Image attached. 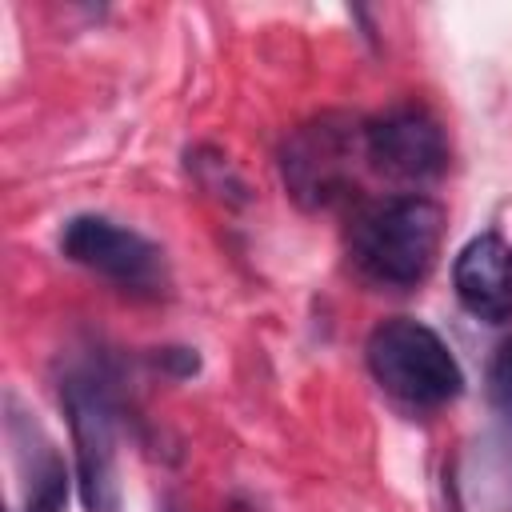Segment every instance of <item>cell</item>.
<instances>
[{"label":"cell","mask_w":512,"mask_h":512,"mask_svg":"<svg viewBox=\"0 0 512 512\" xmlns=\"http://www.w3.org/2000/svg\"><path fill=\"white\" fill-rule=\"evenodd\" d=\"M444 236V208L428 196H388L356 212L348 248L356 268L388 288L420 284L440 252Z\"/></svg>","instance_id":"6da1fadb"},{"label":"cell","mask_w":512,"mask_h":512,"mask_svg":"<svg viewBox=\"0 0 512 512\" xmlns=\"http://www.w3.org/2000/svg\"><path fill=\"white\" fill-rule=\"evenodd\" d=\"M364 356L376 384L412 408H440L464 388V372L448 344L412 316H392L376 324Z\"/></svg>","instance_id":"7a4b0ae2"},{"label":"cell","mask_w":512,"mask_h":512,"mask_svg":"<svg viewBox=\"0 0 512 512\" xmlns=\"http://www.w3.org/2000/svg\"><path fill=\"white\" fill-rule=\"evenodd\" d=\"M364 156V124L344 112H324L300 124L280 148L284 188L300 208H332L356 184V164Z\"/></svg>","instance_id":"3957f363"},{"label":"cell","mask_w":512,"mask_h":512,"mask_svg":"<svg viewBox=\"0 0 512 512\" xmlns=\"http://www.w3.org/2000/svg\"><path fill=\"white\" fill-rule=\"evenodd\" d=\"M60 404L76 444V488L84 512H120L116 412L104 376L92 368H72L60 380Z\"/></svg>","instance_id":"277c9868"},{"label":"cell","mask_w":512,"mask_h":512,"mask_svg":"<svg viewBox=\"0 0 512 512\" xmlns=\"http://www.w3.org/2000/svg\"><path fill=\"white\" fill-rule=\"evenodd\" d=\"M60 252L124 292H156L164 284L160 248L108 216H72L60 232Z\"/></svg>","instance_id":"5b68a950"},{"label":"cell","mask_w":512,"mask_h":512,"mask_svg":"<svg viewBox=\"0 0 512 512\" xmlns=\"http://www.w3.org/2000/svg\"><path fill=\"white\" fill-rule=\"evenodd\" d=\"M364 156L388 180L428 184L448 168V140L428 108L396 104L364 120Z\"/></svg>","instance_id":"8992f818"},{"label":"cell","mask_w":512,"mask_h":512,"mask_svg":"<svg viewBox=\"0 0 512 512\" xmlns=\"http://www.w3.org/2000/svg\"><path fill=\"white\" fill-rule=\"evenodd\" d=\"M452 284L476 320L504 324L512 316V244L496 232L472 236L452 264Z\"/></svg>","instance_id":"52a82bcc"},{"label":"cell","mask_w":512,"mask_h":512,"mask_svg":"<svg viewBox=\"0 0 512 512\" xmlns=\"http://www.w3.org/2000/svg\"><path fill=\"white\" fill-rule=\"evenodd\" d=\"M488 396L504 420H512V340H504L488 368Z\"/></svg>","instance_id":"ba28073f"}]
</instances>
